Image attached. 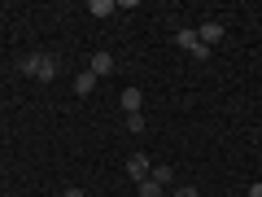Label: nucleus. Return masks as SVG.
Segmentation results:
<instances>
[{
    "label": "nucleus",
    "instance_id": "1",
    "mask_svg": "<svg viewBox=\"0 0 262 197\" xmlns=\"http://www.w3.org/2000/svg\"><path fill=\"white\" fill-rule=\"evenodd\" d=\"M18 70L27 79H44V84H48V79H57V57L53 53H27L18 62Z\"/></svg>",
    "mask_w": 262,
    "mask_h": 197
},
{
    "label": "nucleus",
    "instance_id": "2",
    "mask_svg": "<svg viewBox=\"0 0 262 197\" xmlns=\"http://www.w3.org/2000/svg\"><path fill=\"white\" fill-rule=\"evenodd\" d=\"M175 44H179V48H188L196 62H206V57H210V48L201 44V40H196V31H188V27H179V31H175Z\"/></svg>",
    "mask_w": 262,
    "mask_h": 197
},
{
    "label": "nucleus",
    "instance_id": "3",
    "mask_svg": "<svg viewBox=\"0 0 262 197\" xmlns=\"http://www.w3.org/2000/svg\"><path fill=\"white\" fill-rule=\"evenodd\" d=\"M149 158H144V153H131V158H127V175L131 180H136V184H140V180H149Z\"/></svg>",
    "mask_w": 262,
    "mask_h": 197
},
{
    "label": "nucleus",
    "instance_id": "4",
    "mask_svg": "<svg viewBox=\"0 0 262 197\" xmlns=\"http://www.w3.org/2000/svg\"><path fill=\"white\" fill-rule=\"evenodd\" d=\"M88 70H92L96 79L114 75V57H110V53H101V48H96V53H92V62H88Z\"/></svg>",
    "mask_w": 262,
    "mask_h": 197
},
{
    "label": "nucleus",
    "instance_id": "5",
    "mask_svg": "<svg viewBox=\"0 0 262 197\" xmlns=\"http://www.w3.org/2000/svg\"><path fill=\"white\" fill-rule=\"evenodd\" d=\"M196 40H201V44H219V40H223V22H201V27H196Z\"/></svg>",
    "mask_w": 262,
    "mask_h": 197
},
{
    "label": "nucleus",
    "instance_id": "6",
    "mask_svg": "<svg viewBox=\"0 0 262 197\" xmlns=\"http://www.w3.org/2000/svg\"><path fill=\"white\" fill-rule=\"evenodd\" d=\"M118 101H122V110H127V114H140L144 92H140V88H122V96H118Z\"/></svg>",
    "mask_w": 262,
    "mask_h": 197
},
{
    "label": "nucleus",
    "instance_id": "7",
    "mask_svg": "<svg viewBox=\"0 0 262 197\" xmlns=\"http://www.w3.org/2000/svg\"><path fill=\"white\" fill-rule=\"evenodd\" d=\"M92 88H96V75H92V70H83V75H75V92H79V96H88Z\"/></svg>",
    "mask_w": 262,
    "mask_h": 197
},
{
    "label": "nucleus",
    "instance_id": "8",
    "mask_svg": "<svg viewBox=\"0 0 262 197\" xmlns=\"http://www.w3.org/2000/svg\"><path fill=\"white\" fill-rule=\"evenodd\" d=\"M149 180L166 188V184H175V171H170V167H153V171H149Z\"/></svg>",
    "mask_w": 262,
    "mask_h": 197
},
{
    "label": "nucleus",
    "instance_id": "9",
    "mask_svg": "<svg viewBox=\"0 0 262 197\" xmlns=\"http://www.w3.org/2000/svg\"><path fill=\"white\" fill-rule=\"evenodd\" d=\"M114 9H118L114 0H92V5H88V13H96V18H110Z\"/></svg>",
    "mask_w": 262,
    "mask_h": 197
},
{
    "label": "nucleus",
    "instance_id": "10",
    "mask_svg": "<svg viewBox=\"0 0 262 197\" xmlns=\"http://www.w3.org/2000/svg\"><path fill=\"white\" fill-rule=\"evenodd\" d=\"M140 197H162V184H153V180H140Z\"/></svg>",
    "mask_w": 262,
    "mask_h": 197
},
{
    "label": "nucleus",
    "instance_id": "11",
    "mask_svg": "<svg viewBox=\"0 0 262 197\" xmlns=\"http://www.w3.org/2000/svg\"><path fill=\"white\" fill-rule=\"evenodd\" d=\"M127 131H144V114H127Z\"/></svg>",
    "mask_w": 262,
    "mask_h": 197
},
{
    "label": "nucleus",
    "instance_id": "12",
    "mask_svg": "<svg viewBox=\"0 0 262 197\" xmlns=\"http://www.w3.org/2000/svg\"><path fill=\"white\" fill-rule=\"evenodd\" d=\"M170 197H201V193H196V188H188V184H179V188H175Z\"/></svg>",
    "mask_w": 262,
    "mask_h": 197
},
{
    "label": "nucleus",
    "instance_id": "13",
    "mask_svg": "<svg viewBox=\"0 0 262 197\" xmlns=\"http://www.w3.org/2000/svg\"><path fill=\"white\" fill-rule=\"evenodd\" d=\"M61 197H83V188H75V184H70V188H61Z\"/></svg>",
    "mask_w": 262,
    "mask_h": 197
},
{
    "label": "nucleus",
    "instance_id": "14",
    "mask_svg": "<svg viewBox=\"0 0 262 197\" xmlns=\"http://www.w3.org/2000/svg\"><path fill=\"white\" fill-rule=\"evenodd\" d=\"M249 197H262V180H258V184H249Z\"/></svg>",
    "mask_w": 262,
    "mask_h": 197
},
{
    "label": "nucleus",
    "instance_id": "15",
    "mask_svg": "<svg viewBox=\"0 0 262 197\" xmlns=\"http://www.w3.org/2000/svg\"><path fill=\"white\" fill-rule=\"evenodd\" d=\"M162 197H166V193H162Z\"/></svg>",
    "mask_w": 262,
    "mask_h": 197
}]
</instances>
